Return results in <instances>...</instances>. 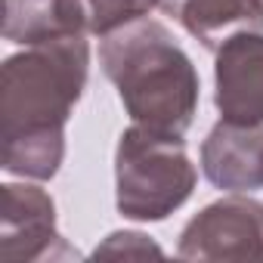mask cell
<instances>
[{"label":"cell","instance_id":"1","mask_svg":"<svg viewBox=\"0 0 263 263\" xmlns=\"http://www.w3.org/2000/svg\"><path fill=\"white\" fill-rule=\"evenodd\" d=\"M90 47L84 34L25 47L0 71L4 171L50 180L65 158V124L84 93Z\"/></svg>","mask_w":263,"mask_h":263},{"label":"cell","instance_id":"2","mask_svg":"<svg viewBox=\"0 0 263 263\" xmlns=\"http://www.w3.org/2000/svg\"><path fill=\"white\" fill-rule=\"evenodd\" d=\"M99 62L134 124L164 137H183L192 127L198 71L161 22L140 19L102 37Z\"/></svg>","mask_w":263,"mask_h":263},{"label":"cell","instance_id":"3","mask_svg":"<svg viewBox=\"0 0 263 263\" xmlns=\"http://www.w3.org/2000/svg\"><path fill=\"white\" fill-rule=\"evenodd\" d=\"M195 164L183 149V137H164L134 124L121 134L115 152L118 211L127 220L155 223L183 208L195 189Z\"/></svg>","mask_w":263,"mask_h":263},{"label":"cell","instance_id":"4","mask_svg":"<svg viewBox=\"0 0 263 263\" xmlns=\"http://www.w3.org/2000/svg\"><path fill=\"white\" fill-rule=\"evenodd\" d=\"M183 260H263V204L254 198H220L198 211L180 232Z\"/></svg>","mask_w":263,"mask_h":263},{"label":"cell","instance_id":"5","mask_svg":"<svg viewBox=\"0 0 263 263\" xmlns=\"http://www.w3.org/2000/svg\"><path fill=\"white\" fill-rule=\"evenodd\" d=\"M0 257L10 263L59 260L74 257L56 229L53 198L25 183L4 186V214H0Z\"/></svg>","mask_w":263,"mask_h":263},{"label":"cell","instance_id":"6","mask_svg":"<svg viewBox=\"0 0 263 263\" xmlns=\"http://www.w3.org/2000/svg\"><path fill=\"white\" fill-rule=\"evenodd\" d=\"M214 102L223 121L263 127V34L235 31L217 47Z\"/></svg>","mask_w":263,"mask_h":263},{"label":"cell","instance_id":"7","mask_svg":"<svg viewBox=\"0 0 263 263\" xmlns=\"http://www.w3.org/2000/svg\"><path fill=\"white\" fill-rule=\"evenodd\" d=\"M201 171L217 189L251 192L263 186V127L220 121L204 146Z\"/></svg>","mask_w":263,"mask_h":263},{"label":"cell","instance_id":"8","mask_svg":"<svg viewBox=\"0 0 263 263\" xmlns=\"http://www.w3.org/2000/svg\"><path fill=\"white\" fill-rule=\"evenodd\" d=\"M90 31L84 0H7L4 37L13 44L37 47Z\"/></svg>","mask_w":263,"mask_h":263},{"label":"cell","instance_id":"9","mask_svg":"<svg viewBox=\"0 0 263 263\" xmlns=\"http://www.w3.org/2000/svg\"><path fill=\"white\" fill-rule=\"evenodd\" d=\"M161 7L208 50L235 31H263V0H161Z\"/></svg>","mask_w":263,"mask_h":263},{"label":"cell","instance_id":"10","mask_svg":"<svg viewBox=\"0 0 263 263\" xmlns=\"http://www.w3.org/2000/svg\"><path fill=\"white\" fill-rule=\"evenodd\" d=\"M87 4V28L96 37H108L118 28L146 19L161 0H84Z\"/></svg>","mask_w":263,"mask_h":263},{"label":"cell","instance_id":"11","mask_svg":"<svg viewBox=\"0 0 263 263\" xmlns=\"http://www.w3.org/2000/svg\"><path fill=\"white\" fill-rule=\"evenodd\" d=\"M161 257V248L155 241H149V235L143 232H111L99 248L96 257Z\"/></svg>","mask_w":263,"mask_h":263}]
</instances>
